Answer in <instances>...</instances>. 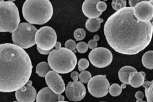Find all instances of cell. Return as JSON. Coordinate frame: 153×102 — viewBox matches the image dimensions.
<instances>
[{
    "instance_id": "37",
    "label": "cell",
    "mask_w": 153,
    "mask_h": 102,
    "mask_svg": "<svg viewBox=\"0 0 153 102\" xmlns=\"http://www.w3.org/2000/svg\"><path fill=\"white\" fill-rule=\"evenodd\" d=\"M2 1V0H0V2H1Z\"/></svg>"
},
{
    "instance_id": "4",
    "label": "cell",
    "mask_w": 153,
    "mask_h": 102,
    "mask_svg": "<svg viewBox=\"0 0 153 102\" xmlns=\"http://www.w3.org/2000/svg\"><path fill=\"white\" fill-rule=\"evenodd\" d=\"M51 69L60 74H67L73 71L77 64L76 56L74 52L65 48L52 50L48 58Z\"/></svg>"
},
{
    "instance_id": "21",
    "label": "cell",
    "mask_w": 153,
    "mask_h": 102,
    "mask_svg": "<svg viewBox=\"0 0 153 102\" xmlns=\"http://www.w3.org/2000/svg\"><path fill=\"white\" fill-rule=\"evenodd\" d=\"M143 86L145 88V96L147 98V102H153V81H145L143 85Z\"/></svg>"
},
{
    "instance_id": "29",
    "label": "cell",
    "mask_w": 153,
    "mask_h": 102,
    "mask_svg": "<svg viewBox=\"0 0 153 102\" xmlns=\"http://www.w3.org/2000/svg\"><path fill=\"white\" fill-rule=\"evenodd\" d=\"M99 36L98 35H95L94 36V39L90 40L88 42V43L87 44L88 48H89L90 49L93 50L94 49L97 48L98 46V43L97 42L99 40Z\"/></svg>"
},
{
    "instance_id": "32",
    "label": "cell",
    "mask_w": 153,
    "mask_h": 102,
    "mask_svg": "<svg viewBox=\"0 0 153 102\" xmlns=\"http://www.w3.org/2000/svg\"><path fill=\"white\" fill-rule=\"evenodd\" d=\"M79 73L76 72V71H74V72H72V73H71V78L74 81L76 82V81H78V79H79Z\"/></svg>"
},
{
    "instance_id": "5",
    "label": "cell",
    "mask_w": 153,
    "mask_h": 102,
    "mask_svg": "<svg viewBox=\"0 0 153 102\" xmlns=\"http://www.w3.org/2000/svg\"><path fill=\"white\" fill-rule=\"evenodd\" d=\"M17 7L12 1L0 2V32L13 33L20 24Z\"/></svg>"
},
{
    "instance_id": "35",
    "label": "cell",
    "mask_w": 153,
    "mask_h": 102,
    "mask_svg": "<svg viewBox=\"0 0 153 102\" xmlns=\"http://www.w3.org/2000/svg\"><path fill=\"white\" fill-rule=\"evenodd\" d=\"M62 47V43L60 42H57L56 43V45H54V47L56 48V49H58Z\"/></svg>"
},
{
    "instance_id": "10",
    "label": "cell",
    "mask_w": 153,
    "mask_h": 102,
    "mask_svg": "<svg viewBox=\"0 0 153 102\" xmlns=\"http://www.w3.org/2000/svg\"><path fill=\"white\" fill-rule=\"evenodd\" d=\"M134 15L141 22H149L153 17V1H141L133 7Z\"/></svg>"
},
{
    "instance_id": "17",
    "label": "cell",
    "mask_w": 153,
    "mask_h": 102,
    "mask_svg": "<svg viewBox=\"0 0 153 102\" xmlns=\"http://www.w3.org/2000/svg\"><path fill=\"white\" fill-rule=\"evenodd\" d=\"M134 67L130 66H125L122 67L119 71V78L121 82L125 85H128V79L129 75L132 72H136Z\"/></svg>"
},
{
    "instance_id": "7",
    "label": "cell",
    "mask_w": 153,
    "mask_h": 102,
    "mask_svg": "<svg viewBox=\"0 0 153 102\" xmlns=\"http://www.w3.org/2000/svg\"><path fill=\"white\" fill-rule=\"evenodd\" d=\"M57 36L53 28L44 26L37 30L35 35V42L37 47L43 50H51L57 43Z\"/></svg>"
},
{
    "instance_id": "11",
    "label": "cell",
    "mask_w": 153,
    "mask_h": 102,
    "mask_svg": "<svg viewBox=\"0 0 153 102\" xmlns=\"http://www.w3.org/2000/svg\"><path fill=\"white\" fill-rule=\"evenodd\" d=\"M65 94L68 99L73 102H79L86 95V89L80 81L69 82L65 88Z\"/></svg>"
},
{
    "instance_id": "20",
    "label": "cell",
    "mask_w": 153,
    "mask_h": 102,
    "mask_svg": "<svg viewBox=\"0 0 153 102\" xmlns=\"http://www.w3.org/2000/svg\"><path fill=\"white\" fill-rule=\"evenodd\" d=\"M50 71L51 69L49 65L45 62L40 63L36 67V73L40 77H45Z\"/></svg>"
},
{
    "instance_id": "30",
    "label": "cell",
    "mask_w": 153,
    "mask_h": 102,
    "mask_svg": "<svg viewBox=\"0 0 153 102\" xmlns=\"http://www.w3.org/2000/svg\"><path fill=\"white\" fill-rule=\"evenodd\" d=\"M107 7V4L104 1H99V2L97 4V10H98V11H99V13H103L106 10Z\"/></svg>"
},
{
    "instance_id": "26",
    "label": "cell",
    "mask_w": 153,
    "mask_h": 102,
    "mask_svg": "<svg viewBox=\"0 0 153 102\" xmlns=\"http://www.w3.org/2000/svg\"><path fill=\"white\" fill-rule=\"evenodd\" d=\"M89 66V61L85 58H82L78 63V69L81 72L86 70Z\"/></svg>"
},
{
    "instance_id": "22",
    "label": "cell",
    "mask_w": 153,
    "mask_h": 102,
    "mask_svg": "<svg viewBox=\"0 0 153 102\" xmlns=\"http://www.w3.org/2000/svg\"><path fill=\"white\" fill-rule=\"evenodd\" d=\"M122 89L123 88L121 86H120L117 83H114L111 85V86H110L109 92L112 96L116 97L121 94Z\"/></svg>"
},
{
    "instance_id": "8",
    "label": "cell",
    "mask_w": 153,
    "mask_h": 102,
    "mask_svg": "<svg viewBox=\"0 0 153 102\" xmlns=\"http://www.w3.org/2000/svg\"><path fill=\"white\" fill-rule=\"evenodd\" d=\"M110 83L105 75H96L89 80L88 89L90 94L94 97L101 98L107 95Z\"/></svg>"
},
{
    "instance_id": "33",
    "label": "cell",
    "mask_w": 153,
    "mask_h": 102,
    "mask_svg": "<svg viewBox=\"0 0 153 102\" xmlns=\"http://www.w3.org/2000/svg\"><path fill=\"white\" fill-rule=\"evenodd\" d=\"M140 1H138V0H130V1H128V3L130 5V7L133 8Z\"/></svg>"
},
{
    "instance_id": "36",
    "label": "cell",
    "mask_w": 153,
    "mask_h": 102,
    "mask_svg": "<svg viewBox=\"0 0 153 102\" xmlns=\"http://www.w3.org/2000/svg\"><path fill=\"white\" fill-rule=\"evenodd\" d=\"M67 102V101H59V102Z\"/></svg>"
},
{
    "instance_id": "15",
    "label": "cell",
    "mask_w": 153,
    "mask_h": 102,
    "mask_svg": "<svg viewBox=\"0 0 153 102\" xmlns=\"http://www.w3.org/2000/svg\"><path fill=\"white\" fill-rule=\"evenodd\" d=\"M99 0H85L82 4V11L89 18H96L101 16L102 13L97 10V4Z\"/></svg>"
},
{
    "instance_id": "3",
    "label": "cell",
    "mask_w": 153,
    "mask_h": 102,
    "mask_svg": "<svg viewBox=\"0 0 153 102\" xmlns=\"http://www.w3.org/2000/svg\"><path fill=\"white\" fill-rule=\"evenodd\" d=\"M22 15L30 24L43 25L52 17L53 9L49 0H27L22 7Z\"/></svg>"
},
{
    "instance_id": "9",
    "label": "cell",
    "mask_w": 153,
    "mask_h": 102,
    "mask_svg": "<svg viewBox=\"0 0 153 102\" xmlns=\"http://www.w3.org/2000/svg\"><path fill=\"white\" fill-rule=\"evenodd\" d=\"M113 55L110 50L106 48H96L89 53L90 62L97 68H105L111 64Z\"/></svg>"
},
{
    "instance_id": "2",
    "label": "cell",
    "mask_w": 153,
    "mask_h": 102,
    "mask_svg": "<svg viewBox=\"0 0 153 102\" xmlns=\"http://www.w3.org/2000/svg\"><path fill=\"white\" fill-rule=\"evenodd\" d=\"M32 69L24 49L15 44H0V92H13L22 87L30 80Z\"/></svg>"
},
{
    "instance_id": "39",
    "label": "cell",
    "mask_w": 153,
    "mask_h": 102,
    "mask_svg": "<svg viewBox=\"0 0 153 102\" xmlns=\"http://www.w3.org/2000/svg\"><path fill=\"white\" fill-rule=\"evenodd\" d=\"M16 102V101H14V102Z\"/></svg>"
},
{
    "instance_id": "34",
    "label": "cell",
    "mask_w": 153,
    "mask_h": 102,
    "mask_svg": "<svg viewBox=\"0 0 153 102\" xmlns=\"http://www.w3.org/2000/svg\"><path fill=\"white\" fill-rule=\"evenodd\" d=\"M37 51L40 52L41 54H43V55H48L49 54L50 52L52 51V50H43L40 49V48L37 47Z\"/></svg>"
},
{
    "instance_id": "12",
    "label": "cell",
    "mask_w": 153,
    "mask_h": 102,
    "mask_svg": "<svg viewBox=\"0 0 153 102\" xmlns=\"http://www.w3.org/2000/svg\"><path fill=\"white\" fill-rule=\"evenodd\" d=\"M45 77V82L48 87L53 92L61 95L65 90V84L62 77L59 73L50 71L47 73Z\"/></svg>"
},
{
    "instance_id": "31",
    "label": "cell",
    "mask_w": 153,
    "mask_h": 102,
    "mask_svg": "<svg viewBox=\"0 0 153 102\" xmlns=\"http://www.w3.org/2000/svg\"><path fill=\"white\" fill-rule=\"evenodd\" d=\"M135 97L137 99L136 102H141L143 101V97H144V94L143 92L140 91H138L136 92L135 94Z\"/></svg>"
},
{
    "instance_id": "16",
    "label": "cell",
    "mask_w": 153,
    "mask_h": 102,
    "mask_svg": "<svg viewBox=\"0 0 153 102\" xmlns=\"http://www.w3.org/2000/svg\"><path fill=\"white\" fill-rule=\"evenodd\" d=\"M145 77L146 74L143 72L136 71L131 73L128 77V85L134 88L140 87L145 82Z\"/></svg>"
},
{
    "instance_id": "18",
    "label": "cell",
    "mask_w": 153,
    "mask_h": 102,
    "mask_svg": "<svg viewBox=\"0 0 153 102\" xmlns=\"http://www.w3.org/2000/svg\"><path fill=\"white\" fill-rule=\"evenodd\" d=\"M103 22L104 20L99 17L89 18L85 23V28L91 32H96L100 29V24Z\"/></svg>"
},
{
    "instance_id": "28",
    "label": "cell",
    "mask_w": 153,
    "mask_h": 102,
    "mask_svg": "<svg viewBox=\"0 0 153 102\" xmlns=\"http://www.w3.org/2000/svg\"><path fill=\"white\" fill-rule=\"evenodd\" d=\"M88 46L87 43L84 42H80L78 43L76 45V49L77 52L81 53V54H84L87 52L88 50Z\"/></svg>"
},
{
    "instance_id": "19",
    "label": "cell",
    "mask_w": 153,
    "mask_h": 102,
    "mask_svg": "<svg viewBox=\"0 0 153 102\" xmlns=\"http://www.w3.org/2000/svg\"><path fill=\"white\" fill-rule=\"evenodd\" d=\"M153 51L151 50L144 54L142 57L143 65L147 69L152 70L153 68Z\"/></svg>"
},
{
    "instance_id": "27",
    "label": "cell",
    "mask_w": 153,
    "mask_h": 102,
    "mask_svg": "<svg viewBox=\"0 0 153 102\" xmlns=\"http://www.w3.org/2000/svg\"><path fill=\"white\" fill-rule=\"evenodd\" d=\"M76 43L74 40L72 39L66 41L65 44V47L68 50L72 51L73 52L76 51Z\"/></svg>"
},
{
    "instance_id": "25",
    "label": "cell",
    "mask_w": 153,
    "mask_h": 102,
    "mask_svg": "<svg viewBox=\"0 0 153 102\" xmlns=\"http://www.w3.org/2000/svg\"><path fill=\"white\" fill-rule=\"evenodd\" d=\"M86 36L85 31L83 28H78L74 32V36L76 41L83 40Z\"/></svg>"
},
{
    "instance_id": "14",
    "label": "cell",
    "mask_w": 153,
    "mask_h": 102,
    "mask_svg": "<svg viewBox=\"0 0 153 102\" xmlns=\"http://www.w3.org/2000/svg\"><path fill=\"white\" fill-rule=\"evenodd\" d=\"M64 100V96L55 94L49 87L40 90L36 98V102H57Z\"/></svg>"
},
{
    "instance_id": "6",
    "label": "cell",
    "mask_w": 153,
    "mask_h": 102,
    "mask_svg": "<svg viewBox=\"0 0 153 102\" xmlns=\"http://www.w3.org/2000/svg\"><path fill=\"white\" fill-rule=\"evenodd\" d=\"M37 31L34 25L22 22L12 34L13 42L23 49L32 47L35 45V35Z\"/></svg>"
},
{
    "instance_id": "1",
    "label": "cell",
    "mask_w": 153,
    "mask_h": 102,
    "mask_svg": "<svg viewBox=\"0 0 153 102\" xmlns=\"http://www.w3.org/2000/svg\"><path fill=\"white\" fill-rule=\"evenodd\" d=\"M153 32V23L138 20L133 7L117 11L104 25V34L108 45L123 55H136L144 50L151 43Z\"/></svg>"
},
{
    "instance_id": "23",
    "label": "cell",
    "mask_w": 153,
    "mask_h": 102,
    "mask_svg": "<svg viewBox=\"0 0 153 102\" xmlns=\"http://www.w3.org/2000/svg\"><path fill=\"white\" fill-rule=\"evenodd\" d=\"M111 6L114 10L119 11L124 7H126V0H114L111 2Z\"/></svg>"
},
{
    "instance_id": "38",
    "label": "cell",
    "mask_w": 153,
    "mask_h": 102,
    "mask_svg": "<svg viewBox=\"0 0 153 102\" xmlns=\"http://www.w3.org/2000/svg\"><path fill=\"white\" fill-rule=\"evenodd\" d=\"M143 102V101H142V102Z\"/></svg>"
},
{
    "instance_id": "13",
    "label": "cell",
    "mask_w": 153,
    "mask_h": 102,
    "mask_svg": "<svg viewBox=\"0 0 153 102\" xmlns=\"http://www.w3.org/2000/svg\"><path fill=\"white\" fill-rule=\"evenodd\" d=\"M37 92L32 85L26 84L16 91L15 96L18 102H34L36 98Z\"/></svg>"
},
{
    "instance_id": "24",
    "label": "cell",
    "mask_w": 153,
    "mask_h": 102,
    "mask_svg": "<svg viewBox=\"0 0 153 102\" xmlns=\"http://www.w3.org/2000/svg\"><path fill=\"white\" fill-rule=\"evenodd\" d=\"M91 74L88 71H82L79 75V78L81 81L80 82L84 83H87L89 82V80L91 79Z\"/></svg>"
}]
</instances>
